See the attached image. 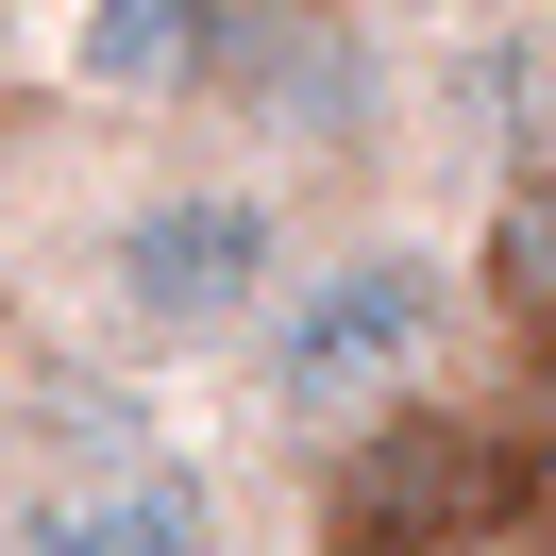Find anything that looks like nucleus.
Listing matches in <instances>:
<instances>
[{
	"mask_svg": "<svg viewBox=\"0 0 556 556\" xmlns=\"http://www.w3.org/2000/svg\"><path fill=\"white\" fill-rule=\"evenodd\" d=\"M0 556H219V489L152 439H102L68 472L0 489Z\"/></svg>",
	"mask_w": 556,
	"mask_h": 556,
	"instance_id": "5",
	"label": "nucleus"
},
{
	"mask_svg": "<svg viewBox=\"0 0 556 556\" xmlns=\"http://www.w3.org/2000/svg\"><path fill=\"white\" fill-rule=\"evenodd\" d=\"M287 253V169H152L118 186V219L85 237V287H102V338L118 354H253Z\"/></svg>",
	"mask_w": 556,
	"mask_h": 556,
	"instance_id": "2",
	"label": "nucleus"
},
{
	"mask_svg": "<svg viewBox=\"0 0 556 556\" xmlns=\"http://www.w3.org/2000/svg\"><path fill=\"white\" fill-rule=\"evenodd\" d=\"M540 439H556V421H540Z\"/></svg>",
	"mask_w": 556,
	"mask_h": 556,
	"instance_id": "9",
	"label": "nucleus"
},
{
	"mask_svg": "<svg viewBox=\"0 0 556 556\" xmlns=\"http://www.w3.org/2000/svg\"><path fill=\"white\" fill-rule=\"evenodd\" d=\"M219 118L253 136V169H371L388 118H405V51H388L371 0H253Z\"/></svg>",
	"mask_w": 556,
	"mask_h": 556,
	"instance_id": "3",
	"label": "nucleus"
},
{
	"mask_svg": "<svg viewBox=\"0 0 556 556\" xmlns=\"http://www.w3.org/2000/svg\"><path fill=\"white\" fill-rule=\"evenodd\" d=\"M472 304L506 320L522 354H556V152L489 186V219H472Z\"/></svg>",
	"mask_w": 556,
	"mask_h": 556,
	"instance_id": "7",
	"label": "nucleus"
},
{
	"mask_svg": "<svg viewBox=\"0 0 556 556\" xmlns=\"http://www.w3.org/2000/svg\"><path fill=\"white\" fill-rule=\"evenodd\" d=\"M253 0H85L68 17V85L118 118H219V68H237Z\"/></svg>",
	"mask_w": 556,
	"mask_h": 556,
	"instance_id": "6",
	"label": "nucleus"
},
{
	"mask_svg": "<svg viewBox=\"0 0 556 556\" xmlns=\"http://www.w3.org/2000/svg\"><path fill=\"white\" fill-rule=\"evenodd\" d=\"M405 17H472V0H405Z\"/></svg>",
	"mask_w": 556,
	"mask_h": 556,
	"instance_id": "8",
	"label": "nucleus"
},
{
	"mask_svg": "<svg viewBox=\"0 0 556 556\" xmlns=\"http://www.w3.org/2000/svg\"><path fill=\"white\" fill-rule=\"evenodd\" d=\"M455 320H472V253L405 237V219H354V237H304L270 287V320H253V405H270V439H354V421L421 405L455 354Z\"/></svg>",
	"mask_w": 556,
	"mask_h": 556,
	"instance_id": "1",
	"label": "nucleus"
},
{
	"mask_svg": "<svg viewBox=\"0 0 556 556\" xmlns=\"http://www.w3.org/2000/svg\"><path fill=\"white\" fill-rule=\"evenodd\" d=\"M506 439L472 405H388L354 439H320V556H472L506 540Z\"/></svg>",
	"mask_w": 556,
	"mask_h": 556,
	"instance_id": "4",
	"label": "nucleus"
}]
</instances>
